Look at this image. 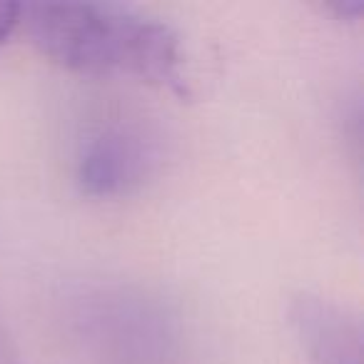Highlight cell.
I'll list each match as a JSON object with an SVG mask.
<instances>
[{
  "mask_svg": "<svg viewBox=\"0 0 364 364\" xmlns=\"http://www.w3.org/2000/svg\"><path fill=\"white\" fill-rule=\"evenodd\" d=\"M21 28L55 65L87 77H130L190 95L175 31L120 6L33 3Z\"/></svg>",
  "mask_w": 364,
  "mask_h": 364,
  "instance_id": "1",
  "label": "cell"
},
{
  "mask_svg": "<svg viewBox=\"0 0 364 364\" xmlns=\"http://www.w3.org/2000/svg\"><path fill=\"white\" fill-rule=\"evenodd\" d=\"M157 145L142 127L110 122L82 142L77 185L87 198L110 200L137 190L157 167Z\"/></svg>",
  "mask_w": 364,
  "mask_h": 364,
  "instance_id": "2",
  "label": "cell"
},
{
  "mask_svg": "<svg viewBox=\"0 0 364 364\" xmlns=\"http://www.w3.org/2000/svg\"><path fill=\"white\" fill-rule=\"evenodd\" d=\"M289 322L312 364H362V327L342 307L314 294H299Z\"/></svg>",
  "mask_w": 364,
  "mask_h": 364,
  "instance_id": "3",
  "label": "cell"
},
{
  "mask_svg": "<svg viewBox=\"0 0 364 364\" xmlns=\"http://www.w3.org/2000/svg\"><path fill=\"white\" fill-rule=\"evenodd\" d=\"M21 16H23L21 3H3L0 0V48L16 36V31L21 28Z\"/></svg>",
  "mask_w": 364,
  "mask_h": 364,
  "instance_id": "4",
  "label": "cell"
},
{
  "mask_svg": "<svg viewBox=\"0 0 364 364\" xmlns=\"http://www.w3.org/2000/svg\"><path fill=\"white\" fill-rule=\"evenodd\" d=\"M0 364H23L13 342L8 339V334L3 329H0Z\"/></svg>",
  "mask_w": 364,
  "mask_h": 364,
  "instance_id": "5",
  "label": "cell"
},
{
  "mask_svg": "<svg viewBox=\"0 0 364 364\" xmlns=\"http://www.w3.org/2000/svg\"><path fill=\"white\" fill-rule=\"evenodd\" d=\"M334 11H337V16L339 18H359V13L364 11V3L362 0H347V3H334Z\"/></svg>",
  "mask_w": 364,
  "mask_h": 364,
  "instance_id": "6",
  "label": "cell"
}]
</instances>
